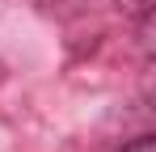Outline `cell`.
I'll return each mask as SVG.
<instances>
[{
  "label": "cell",
  "instance_id": "obj_2",
  "mask_svg": "<svg viewBox=\"0 0 156 152\" xmlns=\"http://www.w3.org/2000/svg\"><path fill=\"white\" fill-rule=\"evenodd\" d=\"M122 152H156V139H152V135H139V139H135V144H127Z\"/></svg>",
  "mask_w": 156,
  "mask_h": 152
},
{
  "label": "cell",
  "instance_id": "obj_1",
  "mask_svg": "<svg viewBox=\"0 0 156 152\" xmlns=\"http://www.w3.org/2000/svg\"><path fill=\"white\" fill-rule=\"evenodd\" d=\"M118 4H122L127 17H152V4H156V0H118Z\"/></svg>",
  "mask_w": 156,
  "mask_h": 152
}]
</instances>
